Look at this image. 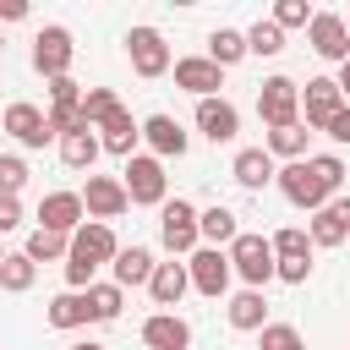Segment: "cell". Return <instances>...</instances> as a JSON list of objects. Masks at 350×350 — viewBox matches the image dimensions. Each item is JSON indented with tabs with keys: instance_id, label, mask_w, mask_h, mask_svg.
Returning a JSON list of instances; mask_svg holds the SVG:
<instances>
[{
	"instance_id": "cell-25",
	"label": "cell",
	"mask_w": 350,
	"mask_h": 350,
	"mask_svg": "<svg viewBox=\"0 0 350 350\" xmlns=\"http://www.w3.org/2000/svg\"><path fill=\"white\" fill-rule=\"evenodd\" d=\"M109 273H115V284H120V290L148 284V279H153V252H148V246H120V252H115V262H109Z\"/></svg>"
},
{
	"instance_id": "cell-7",
	"label": "cell",
	"mask_w": 350,
	"mask_h": 350,
	"mask_svg": "<svg viewBox=\"0 0 350 350\" xmlns=\"http://www.w3.org/2000/svg\"><path fill=\"white\" fill-rule=\"evenodd\" d=\"M126 55H131V71H137L142 82H153V77L170 71V44H164L159 27H131V33H126Z\"/></svg>"
},
{
	"instance_id": "cell-23",
	"label": "cell",
	"mask_w": 350,
	"mask_h": 350,
	"mask_svg": "<svg viewBox=\"0 0 350 350\" xmlns=\"http://www.w3.org/2000/svg\"><path fill=\"white\" fill-rule=\"evenodd\" d=\"M44 323H49V328H60V334L88 328V323H93V317H88V295H82V290H60V295L44 306Z\"/></svg>"
},
{
	"instance_id": "cell-47",
	"label": "cell",
	"mask_w": 350,
	"mask_h": 350,
	"mask_svg": "<svg viewBox=\"0 0 350 350\" xmlns=\"http://www.w3.org/2000/svg\"><path fill=\"white\" fill-rule=\"evenodd\" d=\"M345 27H350V11H345Z\"/></svg>"
},
{
	"instance_id": "cell-28",
	"label": "cell",
	"mask_w": 350,
	"mask_h": 350,
	"mask_svg": "<svg viewBox=\"0 0 350 350\" xmlns=\"http://www.w3.org/2000/svg\"><path fill=\"white\" fill-rule=\"evenodd\" d=\"M208 60H213L219 71L241 66V60H246V33H235V27H213V33H208Z\"/></svg>"
},
{
	"instance_id": "cell-43",
	"label": "cell",
	"mask_w": 350,
	"mask_h": 350,
	"mask_svg": "<svg viewBox=\"0 0 350 350\" xmlns=\"http://www.w3.org/2000/svg\"><path fill=\"white\" fill-rule=\"evenodd\" d=\"M323 131H328V137H334L339 148H350V104H345V109H339V115H334V120H328Z\"/></svg>"
},
{
	"instance_id": "cell-14",
	"label": "cell",
	"mask_w": 350,
	"mask_h": 350,
	"mask_svg": "<svg viewBox=\"0 0 350 350\" xmlns=\"http://www.w3.org/2000/svg\"><path fill=\"white\" fill-rule=\"evenodd\" d=\"M306 235H312V252H317V246H345V241H350V197H328V202L312 213Z\"/></svg>"
},
{
	"instance_id": "cell-5",
	"label": "cell",
	"mask_w": 350,
	"mask_h": 350,
	"mask_svg": "<svg viewBox=\"0 0 350 350\" xmlns=\"http://www.w3.org/2000/svg\"><path fill=\"white\" fill-rule=\"evenodd\" d=\"M120 186L137 208H164V164L153 153H131L126 170H120Z\"/></svg>"
},
{
	"instance_id": "cell-1",
	"label": "cell",
	"mask_w": 350,
	"mask_h": 350,
	"mask_svg": "<svg viewBox=\"0 0 350 350\" xmlns=\"http://www.w3.org/2000/svg\"><path fill=\"white\" fill-rule=\"evenodd\" d=\"M224 257H230V273L246 279V290H262V284L273 279V246H268V235L241 230V235L224 246Z\"/></svg>"
},
{
	"instance_id": "cell-22",
	"label": "cell",
	"mask_w": 350,
	"mask_h": 350,
	"mask_svg": "<svg viewBox=\"0 0 350 350\" xmlns=\"http://www.w3.org/2000/svg\"><path fill=\"white\" fill-rule=\"evenodd\" d=\"M191 290V279H186V262H153V279H148V295H153V306H180V295Z\"/></svg>"
},
{
	"instance_id": "cell-15",
	"label": "cell",
	"mask_w": 350,
	"mask_h": 350,
	"mask_svg": "<svg viewBox=\"0 0 350 350\" xmlns=\"http://www.w3.org/2000/svg\"><path fill=\"white\" fill-rule=\"evenodd\" d=\"M170 71H175V88H186V93H197V98H219V88H224V71H219L208 55L170 60Z\"/></svg>"
},
{
	"instance_id": "cell-12",
	"label": "cell",
	"mask_w": 350,
	"mask_h": 350,
	"mask_svg": "<svg viewBox=\"0 0 350 350\" xmlns=\"http://www.w3.org/2000/svg\"><path fill=\"white\" fill-rule=\"evenodd\" d=\"M339 109H345V98H339V88H334V77H312V82L301 88V126H306V131H323Z\"/></svg>"
},
{
	"instance_id": "cell-37",
	"label": "cell",
	"mask_w": 350,
	"mask_h": 350,
	"mask_svg": "<svg viewBox=\"0 0 350 350\" xmlns=\"http://www.w3.org/2000/svg\"><path fill=\"white\" fill-rule=\"evenodd\" d=\"M22 186H27V159L0 153V197H22Z\"/></svg>"
},
{
	"instance_id": "cell-31",
	"label": "cell",
	"mask_w": 350,
	"mask_h": 350,
	"mask_svg": "<svg viewBox=\"0 0 350 350\" xmlns=\"http://www.w3.org/2000/svg\"><path fill=\"white\" fill-rule=\"evenodd\" d=\"M27 262L38 268V262H66V252H71V235H55V230H33L27 235Z\"/></svg>"
},
{
	"instance_id": "cell-36",
	"label": "cell",
	"mask_w": 350,
	"mask_h": 350,
	"mask_svg": "<svg viewBox=\"0 0 350 350\" xmlns=\"http://www.w3.org/2000/svg\"><path fill=\"white\" fill-rule=\"evenodd\" d=\"M306 164H312V175L328 186V197H339V186H345V159H339V153H306Z\"/></svg>"
},
{
	"instance_id": "cell-10",
	"label": "cell",
	"mask_w": 350,
	"mask_h": 350,
	"mask_svg": "<svg viewBox=\"0 0 350 350\" xmlns=\"http://www.w3.org/2000/svg\"><path fill=\"white\" fill-rule=\"evenodd\" d=\"M115 252H120L115 230H109V224H98V219H88V224H77V230H71V252H66V257H77V262H88V268L98 273L104 262H115Z\"/></svg>"
},
{
	"instance_id": "cell-34",
	"label": "cell",
	"mask_w": 350,
	"mask_h": 350,
	"mask_svg": "<svg viewBox=\"0 0 350 350\" xmlns=\"http://www.w3.org/2000/svg\"><path fill=\"white\" fill-rule=\"evenodd\" d=\"M279 49H284V33H279L273 22H262V16H257V22L246 27V55H262V60H273Z\"/></svg>"
},
{
	"instance_id": "cell-9",
	"label": "cell",
	"mask_w": 350,
	"mask_h": 350,
	"mask_svg": "<svg viewBox=\"0 0 350 350\" xmlns=\"http://www.w3.org/2000/svg\"><path fill=\"white\" fill-rule=\"evenodd\" d=\"M273 186L284 191V202H295V208H306V213H317L323 202H328V186L312 175V164L306 159H295V164H284L279 175H273Z\"/></svg>"
},
{
	"instance_id": "cell-39",
	"label": "cell",
	"mask_w": 350,
	"mask_h": 350,
	"mask_svg": "<svg viewBox=\"0 0 350 350\" xmlns=\"http://www.w3.org/2000/svg\"><path fill=\"white\" fill-rule=\"evenodd\" d=\"M268 22H273L279 33H284V27H306V22H312V5H306V0H279Z\"/></svg>"
},
{
	"instance_id": "cell-35",
	"label": "cell",
	"mask_w": 350,
	"mask_h": 350,
	"mask_svg": "<svg viewBox=\"0 0 350 350\" xmlns=\"http://www.w3.org/2000/svg\"><path fill=\"white\" fill-rule=\"evenodd\" d=\"M268 246H273V257H312V235H306L301 224L273 230V235H268Z\"/></svg>"
},
{
	"instance_id": "cell-29",
	"label": "cell",
	"mask_w": 350,
	"mask_h": 350,
	"mask_svg": "<svg viewBox=\"0 0 350 350\" xmlns=\"http://www.w3.org/2000/svg\"><path fill=\"white\" fill-rule=\"evenodd\" d=\"M82 295H88V317H93V323H115V317H120V306H126V290H120L115 279H109V284H98V279H93Z\"/></svg>"
},
{
	"instance_id": "cell-6",
	"label": "cell",
	"mask_w": 350,
	"mask_h": 350,
	"mask_svg": "<svg viewBox=\"0 0 350 350\" xmlns=\"http://www.w3.org/2000/svg\"><path fill=\"white\" fill-rule=\"evenodd\" d=\"M306 44H312L317 60L345 66V60H350V27H345V16H339V11H312V22H306Z\"/></svg>"
},
{
	"instance_id": "cell-45",
	"label": "cell",
	"mask_w": 350,
	"mask_h": 350,
	"mask_svg": "<svg viewBox=\"0 0 350 350\" xmlns=\"http://www.w3.org/2000/svg\"><path fill=\"white\" fill-rule=\"evenodd\" d=\"M334 88H339V98H345V104H350V60H345V66H339V77H334Z\"/></svg>"
},
{
	"instance_id": "cell-8",
	"label": "cell",
	"mask_w": 350,
	"mask_h": 350,
	"mask_svg": "<svg viewBox=\"0 0 350 350\" xmlns=\"http://www.w3.org/2000/svg\"><path fill=\"white\" fill-rule=\"evenodd\" d=\"M186 279H191V290H197V295L219 301V295L230 290V257H224L219 246H197V252L186 257Z\"/></svg>"
},
{
	"instance_id": "cell-41",
	"label": "cell",
	"mask_w": 350,
	"mask_h": 350,
	"mask_svg": "<svg viewBox=\"0 0 350 350\" xmlns=\"http://www.w3.org/2000/svg\"><path fill=\"white\" fill-rule=\"evenodd\" d=\"M273 279H284V284H306V279H312V257H273Z\"/></svg>"
},
{
	"instance_id": "cell-46",
	"label": "cell",
	"mask_w": 350,
	"mask_h": 350,
	"mask_svg": "<svg viewBox=\"0 0 350 350\" xmlns=\"http://www.w3.org/2000/svg\"><path fill=\"white\" fill-rule=\"evenodd\" d=\"M71 350H104V345H98V339H82V345H71Z\"/></svg>"
},
{
	"instance_id": "cell-21",
	"label": "cell",
	"mask_w": 350,
	"mask_h": 350,
	"mask_svg": "<svg viewBox=\"0 0 350 350\" xmlns=\"http://www.w3.org/2000/svg\"><path fill=\"white\" fill-rule=\"evenodd\" d=\"M230 175H235V186H246V191H262V186H273L279 164H273L262 148H241V153H235V164H230Z\"/></svg>"
},
{
	"instance_id": "cell-49",
	"label": "cell",
	"mask_w": 350,
	"mask_h": 350,
	"mask_svg": "<svg viewBox=\"0 0 350 350\" xmlns=\"http://www.w3.org/2000/svg\"><path fill=\"white\" fill-rule=\"evenodd\" d=\"M0 262H5V246H0Z\"/></svg>"
},
{
	"instance_id": "cell-17",
	"label": "cell",
	"mask_w": 350,
	"mask_h": 350,
	"mask_svg": "<svg viewBox=\"0 0 350 350\" xmlns=\"http://www.w3.org/2000/svg\"><path fill=\"white\" fill-rule=\"evenodd\" d=\"M5 131H11L22 148H44V142H55V137H49V120H44V109H38V104H27V98L5 104Z\"/></svg>"
},
{
	"instance_id": "cell-11",
	"label": "cell",
	"mask_w": 350,
	"mask_h": 350,
	"mask_svg": "<svg viewBox=\"0 0 350 350\" xmlns=\"http://www.w3.org/2000/svg\"><path fill=\"white\" fill-rule=\"evenodd\" d=\"M82 208H88V219L109 224V219H120V213L131 208V197H126L120 175H88V186H82Z\"/></svg>"
},
{
	"instance_id": "cell-20",
	"label": "cell",
	"mask_w": 350,
	"mask_h": 350,
	"mask_svg": "<svg viewBox=\"0 0 350 350\" xmlns=\"http://www.w3.org/2000/svg\"><path fill=\"white\" fill-rule=\"evenodd\" d=\"M137 142H142V120H131V109H120V115H109V120L98 126V148L115 153V159H131Z\"/></svg>"
},
{
	"instance_id": "cell-13",
	"label": "cell",
	"mask_w": 350,
	"mask_h": 350,
	"mask_svg": "<svg viewBox=\"0 0 350 350\" xmlns=\"http://www.w3.org/2000/svg\"><path fill=\"white\" fill-rule=\"evenodd\" d=\"M77 224H88V208H82V191H44V202H38V230H55V235H71Z\"/></svg>"
},
{
	"instance_id": "cell-48",
	"label": "cell",
	"mask_w": 350,
	"mask_h": 350,
	"mask_svg": "<svg viewBox=\"0 0 350 350\" xmlns=\"http://www.w3.org/2000/svg\"><path fill=\"white\" fill-rule=\"evenodd\" d=\"M0 49H5V33H0Z\"/></svg>"
},
{
	"instance_id": "cell-2",
	"label": "cell",
	"mask_w": 350,
	"mask_h": 350,
	"mask_svg": "<svg viewBox=\"0 0 350 350\" xmlns=\"http://www.w3.org/2000/svg\"><path fill=\"white\" fill-rule=\"evenodd\" d=\"M71 60H77L71 27H60V22L38 27V38H33V71H38L44 82H55V77H71Z\"/></svg>"
},
{
	"instance_id": "cell-33",
	"label": "cell",
	"mask_w": 350,
	"mask_h": 350,
	"mask_svg": "<svg viewBox=\"0 0 350 350\" xmlns=\"http://www.w3.org/2000/svg\"><path fill=\"white\" fill-rule=\"evenodd\" d=\"M120 109H126V104L115 98V88H82V120H88L93 131H98L109 115H120Z\"/></svg>"
},
{
	"instance_id": "cell-3",
	"label": "cell",
	"mask_w": 350,
	"mask_h": 350,
	"mask_svg": "<svg viewBox=\"0 0 350 350\" xmlns=\"http://www.w3.org/2000/svg\"><path fill=\"white\" fill-rule=\"evenodd\" d=\"M257 115H262L268 131L295 126V120H301V82H295V77H268V82L257 88Z\"/></svg>"
},
{
	"instance_id": "cell-16",
	"label": "cell",
	"mask_w": 350,
	"mask_h": 350,
	"mask_svg": "<svg viewBox=\"0 0 350 350\" xmlns=\"http://www.w3.org/2000/svg\"><path fill=\"white\" fill-rule=\"evenodd\" d=\"M197 131L219 148V142H235L241 137V109L230 98H197Z\"/></svg>"
},
{
	"instance_id": "cell-19",
	"label": "cell",
	"mask_w": 350,
	"mask_h": 350,
	"mask_svg": "<svg viewBox=\"0 0 350 350\" xmlns=\"http://www.w3.org/2000/svg\"><path fill=\"white\" fill-rule=\"evenodd\" d=\"M142 345H148V350H186V345H191V323L175 317V312H153V317L142 323Z\"/></svg>"
},
{
	"instance_id": "cell-30",
	"label": "cell",
	"mask_w": 350,
	"mask_h": 350,
	"mask_svg": "<svg viewBox=\"0 0 350 350\" xmlns=\"http://www.w3.org/2000/svg\"><path fill=\"white\" fill-rule=\"evenodd\" d=\"M98 153H104V148H98V131H66V137H60V159H66L71 170H93Z\"/></svg>"
},
{
	"instance_id": "cell-4",
	"label": "cell",
	"mask_w": 350,
	"mask_h": 350,
	"mask_svg": "<svg viewBox=\"0 0 350 350\" xmlns=\"http://www.w3.org/2000/svg\"><path fill=\"white\" fill-rule=\"evenodd\" d=\"M159 241H164L170 257H191L197 252L202 235H197V208L186 197H175V202L164 197V208H159Z\"/></svg>"
},
{
	"instance_id": "cell-24",
	"label": "cell",
	"mask_w": 350,
	"mask_h": 350,
	"mask_svg": "<svg viewBox=\"0 0 350 350\" xmlns=\"http://www.w3.org/2000/svg\"><path fill=\"white\" fill-rule=\"evenodd\" d=\"M230 328H235V334H262V328H268V295H262V290L230 295Z\"/></svg>"
},
{
	"instance_id": "cell-38",
	"label": "cell",
	"mask_w": 350,
	"mask_h": 350,
	"mask_svg": "<svg viewBox=\"0 0 350 350\" xmlns=\"http://www.w3.org/2000/svg\"><path fill=\"white\" fill-rule=\"evenodd\" d=\"M257 345H262V350H306V339H301L295 323H268V328L257 334Z\"/></svg>"
},
{
	"instance_id": "cell-32",
	"label": "cell",
	"mask_w": 350,
	"mask_h": 350,
	"mask_svg": "<svg viewBox=\"0 0 350 350\" xmlns=\"http://www.w3.org/2000/svg\"><path fill=\"white\" fill-rule=\"evenodd\" d=\"M33 279H38V268L27 262V252H5V262H0V290H5V295H27Z\"/></svg>"
},
{
	"instance_id": "cell-26",
	"label": "cell",
	"mask_w": 350,
	"mask_h": 350,
	"mask_svg": "<svg viewBox=\"0 0 350 350\" xmlns=\"http://www.w3.org/2000/svg\"><path fill=\"white\" fill-rule=\"evenodd\" d=\"M197 235H202L208 246H219V252H224V246L241 235V224H235V213H230L224 202H213V208H197Z\"/></svg>"
},
{
	"instance_id": "cell-44",
	"label": "cell",
	"mask_w": 350,
	"mask_h": 350,
	"mask_svg": "<svg viewBox=\"0 0 350 350\" xmlns=\"http://www.w3.org/2000/svg\"><path fill=\"white\" fill-rule=\"evenodd\" d=\"M5 22H27V0H0V27Z\"/></svg>"
},
{
	"instance_id": "cell-27",
	"label": "cell",
	"mask_w": 350,
	"mask_h": 350,
	"mask_svg": "<svg viewBox=\"0 0 350 350\" xmlns=\"http://www.w3.org/2000/svg\"><path fill=\"white\" fill-rule=\"evenodd\" d=\"M306 142H312V131L295 120V126H279V131H268L262 153H268V159H284V164H295V159H306Z\"/></svg>"
},
{
	"instance_id": "cell-18",
	"label": "cell",
	"mask_w": 350,
	"mask_h": 350,
	"mask_svg": "<svg viewBox=\"0 0 350 350\" xmlns=\"http://www.w3.org/2000/svg\"><path fill=\"white\" fill-rule=\"evenodd\" d=\"M142 142L153 148V159H159V164H164V159H180V153L191 148V137L180 131V120H175V115H148V120H142Z\"/></svg>"
},
{
	"instance_id": "cell-42",
	"label": "cell",
	"mask_w": 350,
	"mask_h": 350,
	"mask_svg": "<svg viewBox=\"0 0 350 350\" xmlns=\"http://www.w3.org/2000/svg\"><path fill=\"white\" fill-rule=\"evenodd\" d=\"M22 224V197H0V235H11Z\"/></svg>"
},
{
	"instance_id": "cell-40",
	"label": "cell",
	"mask_w": 350,
	"mask_h": 350,
	"mask_svg": "<svg viewBox=\"0 0 350 350\" xmlns=\"http://www.w3.org/2000/svg\"><path fill=\"white\" fill-rule=\"evenodd\" d=\"M49 109H82V82L77 77H55L49 82Z\"/></svg>"
}]
</instances>
